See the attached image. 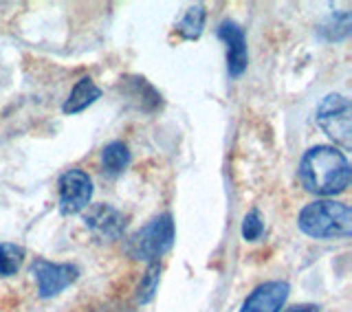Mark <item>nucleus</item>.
<instances>
[{"label":"nucleus","instance_id":"nucleus-2","mask_svg":"<svg viewBox=\"0 0 352 312\" xmlns=\"http://www.w3.org/2000/svg\"><path fill=\"white\" fill-rule=\"evenodd\" d=\"M297 227L315 240H348L352 236V209L335 200H315L300 211Z\"/></svg>","mask_w":352,"mask_h":312},{"label":"nucleus","instance_id":"nucleus-13","mask_svg":"<svg viewBox=\"0 0 352 312\" xmlns=\"http://www.w3.org/2000/svg\"><path fill=\"white\" fill-rule=\"evenodd\" d=\"M205 20H207V11L203 5H194L192 9H187V14L183 20L176 25V33L183 40H198L205 29Z\"/></svg>","mask_w":352,"mask_h":312},{"label":"nucleus","instance_id":"nucleus-18","mask_svg":"<svg viewBox=\"0 0 352 312\" xmlns=\"http://www.w3.org/2000/svg\"><path fill=\"white\" fill-rule=\"evenodd\" d=\"M284 312H319V306H315V304H297V306L286 308Z\"/></svg>","mask_w":352,"mask_h":312},{"label":"nucleus","instance_id":"nucleus-12","mask_svg":"<svg viewBox=\"0 0 352 312\" xmlns=\"http://www.w3.org/2000/svg\"><path fill=\"white\" fill-rule=\"evenodd\" d=\"M102 165L108 174H121L130 165V150L124 141H113L102 150Z\"/></svg>","mask_w":352,"mask_h":312},{"label":"nucleus","instance_id":"nucleus-15","mask_svg":"<svg viewBox=\"0 0 352 312\" xmlns=\"http://www.w3.org/2000/svg\"><path fill=\"white\" fill-rule=\"evenodd\" d=\"M159 282H161V262H150L146 273L141 277V284L137 288V302L150 304L159 291Z\"/></svg>","mask_w":352,"mask_h":312},{"label":"nucleus","instance_id":"nucleus-7","mask_svg":"<svg viewBox=\"0 0 352 312\" xmlns=\"http://www.w3.org/2000/svg\"><path fill=\"white\" fill-rule=\"evenodd\" d=\"M218 38L227 44V71L229 77H240L249 66V51H247V38L236 20H223L216 29Z\"/></svg>","mask_w":352,"mask_h":312},{"label":"nucleus","instance_id":"nucleus-1","mask_svg":"<svg viewBox=\"0 0 352 312\" xmlns=\"http://www.w3.org/2000/svg\"><path fill=\"white\" fill-rule=\"evenodd\" d=\"M300 183L315 196H335L346 192L352 178L346 152L333 146H315L300 161Z\"/></svg>","mask_w":352,"mask_h":312},{"label":"nucleus","instance_id":"nucleus-16","mask_svg":"<svg viewBox=\"0 0 352 312\" xmlns=\"http://www.w3.org/2000/svg\"><path fill=\"white\" fill-rule=\"evenodd\" d=\"M350 25H352V16L348 11H339V14H333L326 20V25L319 29V33L330 42H339L350 36Z\"/></svg>","mask_w":352,"mask_h":312},{"label":"nucleus","instance_id":"nucleus-8","mask_svg":"<svg viewBox=\"0 0 352 312\" xmlns=\"http://www.w3.org/2000/svg\"><path fill=\"white\" fill-rule=\"evenodd\" d=\"M84 225L97 240L113 242L124 236L126 218L119 209L110 205H93L84 214Z\"/></svg>","mask_w":352,"mask_h":312},{"label":"nucleus","instance_id":"nucleus-3","mask_svg":"<svg viewBox=\"0 0 352 312\" xmlns=\"http://www.w3.org/2000/svg\"><path fill=\"white\" fill-rule=\"evenodd\" d=\"M174 218L170 214L154 216L148 225H143L135 231L126 242V253L132 260L143 262H159L161 255H165L174 244Z\"/></svg>","mask_w":352,"mask_h":312},{"label":"nucleus","instance_id":"nucleus-6","mask_svg":"<svg viewBox=\"0 0 352 312\" xmlns=\"http://www.w3.org/2000/svg\"><path fill=\"white\" fill-rule=\"evenodd\" d=\"M60 214L75 216L91 205L93 181L84 170H69L60 176Z\"/></svg>","mask_w":352,"mask_h":312},{"label":"nucleus","instance_id":"nucleus-5","mask_svg":"<svg viewBox=\"0 0 352 312\" xmlns=\"http://www.w3.org/2000/svg\"><path fill=\"white\" fill-rule=\"evenodd\" d=\"M31 273L38 282V295L42 299H51L55 295H60L80 277V269L75 264H58L42 258L33 262Z\"/></svg>","mask_w":352,"mask_h":312},{"label":"nucleus","instance_id":"nucleus-9","mask_svg":"<svg viewBox=\"0 0 352 312\" xmlns=\"http://www.w3.org/2000/svg\"><path fill=\"white\" fill-rule=\"evenodd\" d=\"M291 286L286 282H264L258 288H253V293L245 299L240 312H280L289 299Z\"/></svg>","mask_w":352,"mask_h":312},{"label":"nucleus","instance_id":"nucleus-11","mask_svg":"<svg viewBox=\"0 0 352 312\" xmlns=\"http://www.w3.org/2000/svg\"><path fill=\"white\" fill-rule=\"evenodd\" d=\"M99 97H102V88H99L91 77H82V80L73 86L69 99L64 102L62 113L64 115H80L88 106H93Z\"/></svg>","mask_w":352,"mask_h":312},{"label":"nucleus","instance_id":"nucleus-17","mask_svg":"<svg viewBox=\"0 0 352 312\" xmlns=\"http://www.w3.org/2000/svg\"><path fill=\"white\" fill-rule=\"evenodd\" d=\"M262 233H264V220L258 209H251L245 216V220H242V238L247 242H256L262 238Z\"/></svg>","mask_w":352,"mask_h":312},{"label":"nucleus","instance_id":"nucleus-14","mask_svg":"<svg viewBox=\"0 0 352 312\" xmlns=\"http://www.w3.org/2000/svg\"><path fill=\"white\" fill-rule=\"evenodd\" d=\"M25 262V249L14 242H0V277H11Z\"/></svg>","mask_w":352,"mask_h":312},{"label":"nucleus","instance_id":"nucleus-4","mask_svg":"<svg viewBox=\"0 0 352 312\" xmlns=\"http://www.w3.org/2000/svg\"><path fill=\"white\" fill-rule=\"evenodd\" d=\"M315 119L324 135L335 141V146L344 150L352 148V106L344 95H326L317 106Z\"/></svg>","mask_w":352,"mask_h":312},{"label":"nucleus","instance_id":"nucleus-10","mask_svg":"<svg viewBox=\"0 0 352 312\" xmlns=\"http://www.w3.org/2000/svg\"><path fill=\"white\" fill-rule=\"evenodd\" d=\"M121 82H124L121 86H124L126 97L137 104V108L141 110V113H154V110L161 108L159 91L150 82L143 80V77L130 75V77H126V80H121Z\"/></svg>","mask_w":352,"mask_h":312}]
</instances>
